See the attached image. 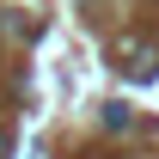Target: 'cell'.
<instances>
[{
    "mask_svg": "<svg viewBox=\"0 0 159 159\" xmlns=\"http://www.w3.org/2000/svg\"><path fill=\"white\" fill-rule=\"evenodd\" d=\"M104 129L122 135V129H129V104H104Z\"/></svg>",
    "mask_w": 159,
    "mask_h": 159,
    "instance_id": "6da1fadb",
    "label": "cell"
},
{
    "mask_svg": "<svg viewBox=\"0 0 159 159\" xmlns=\"http://www.w3.org/2000/svg\"><path fill=\"white\" fill-rule=\"evenodd\" d=\"M6 153H12V135H6V129H0V159H6Z\"/></svg>",
    "mask_w": 159,
    "mask_h": 159,
    "instance_id": "7a4b0ae2",
    "label": "cell"
}]
</instances>
